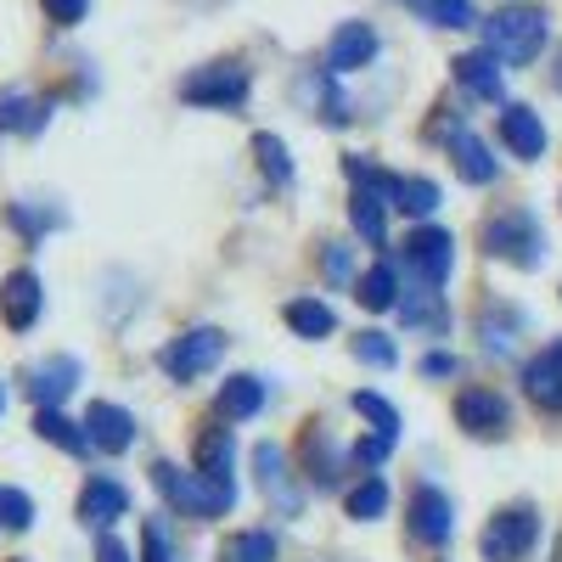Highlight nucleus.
Segmentation results:
<instances>
[{
  "label": "nucleus",
  "mask_w": 562,
  "mask_h": 562,
  "mask_svg": "<svg viewBox=\"0 0 562 562\" xmlns=\"http://www.w3.org/2000/svg\"><path fill=\"white\" fill-rule=\"evenodd\" d=\"M546 12L540 7H506V12H495L490 23H484V52H495L501 63H512V68H529L540 52H546Z\"/></svg>",
  "instance_id": "f257e3e1"
},
{
  "label": "nucleus",
  "mask_w": 562,
  "mask_h": 562,
  "mask_svg": "<svg viewBox=\"0 0 562 562\" xmlns=\"http://www.w3.org/2000/svg\"><path fill=\"white\" fill-rule=\"evenodd\" d=\"M153 484L164 490L169 506H180L186 518H225L231 506H237V490H225V484H209L203 473H180V467L158 461L153 467Z\"/></svg>",
  "instance_id": "f03ea898"
},
{
  "label": "nucleus",
  "mask_w": 562,
  "mask_h": 562,
  "mask_svg": "<svg viewBox=\"0 0 562 562\" xmlns=\"http://www.w3.org/2000/svg\"><path fill=\"white\" fill-rule=\"evenodd\" d=\"M484 248H490L495 259H512L518 270H535L546 243H540V225H535L529 209H506V214L484 220Z\"/></svg>",
  "instance_id": "7ed1b4c3"
},
{
  "label": "nucleus",
  "mask_w": 562,
  "mask_h": 562,
  "mask_svg": "<svg viewBox=\"0 0 562 562\" xmlns=\"http://www.w3.org/2000/svg\"><path fill=\"white\" fill-rule=\"evenodd\" d=\"M405 265H411V276H416V288H422V293H439L445 281H450V265H456L450 231H439V225H416L411 237H405Z\"/></svg>",
  "instance_id": "20e7f679"
},
{
  "label": "nucleus",
  "mask_w": 562,
  "mask_h": 562,
  "mask_svg": "<svg viewBox=\"0 0 562 562\" xmlns=\"http://www.w3.org/2000/svg\"><path fill=\"white\" fill-rule=\"evenodd\" d=\"M220 355H225V333H220V326H198V333H180L158 355V366L169 371L175 383H192V378H203V371L220 366Z\"/></svg>",
  "instance_id": "39448f33"
},
{
  "label": "nucleus",
  "mask_w": 562,
  "mask_h": 562,
  "mask_svg": "<svg viewBox=\"0 0 562 562\" xmlns=\"http://www.w3.org/2000/svg\"><path fill=\"white\" fill-rule=\"evenodd\" d=\"M180 97L192 108H237L248 102V68L243 63H214V68H198L180 79Z\"/></svg>",
  "instance_id": "423d86ee"
},
{
  "label": "nucleus",
  "mask_w": 562,
  "mask_h": 562,
  "mask_svg": "<svg viewBox=\"0 0 562 562\" xmlns=\"http://www.w3.org/2000/svg\"><path fill=\"white\" fill-rule=\"evenodd\" d=\"M535 540H540V518H535V506H512V512H501V518L484 529L479 551H484V562H518V557H529V551H535Z\"/></svg>",
  "instance_id": "0eeeda50"
},
{
  "label": "nucleus",
  "mask_w": 562,
  "mask_h": 562,
  "mask_svg": "<svg viewBox=\"0 0 562 562\" xmlns=\"http://www.w3.org/2000/svg\"><path fill=\"white\" fill-rule=\"evenodd\" d=\"M456 422L473 439H501L506 428H512V411H506V400L495 394V389H467L461 400H456Z\"/></svg>",
  "instance_id": "6e6552de"
},
{
  "label": "nucleus",
  "mask_w": 562,
  "mask_h": 562,
  "mask_svg": "<svg viewBox=\"0 0 562 562\" xmlns=\"http://www.w3.org/2000/svg\"><path fill=\"white\" fill-rule=\"evenodd\" d=\"M450 529H456L450 495H445V490H434V484H422V490L411 495V535H416L422 546H445V540H450Z\"/></svg>",
  "instance_id": "1a4fd4ad"
},
{
  "label": "nucleus",
  "mask_w": 562,
  "mask_h": 562,
  "mask_svg": "<svg viewBox=\"0 0 562 562\" xmlns=\"http://www.w3.org/2000/svg\"><path fill=\"white\" fill-rule=\"evenodd\" d=\"M40 304H45V293H40L34 270H12L7 281H0V315H7L12 333H29V326L40 321Z\"/></svg>",
  "instance_id": "9d476101"
},
{
  "label": "nucleus",
  "mask_w": 562,
  "mask_h": 562,
  "mask_svg": "<svg viewBox=\"0 0 562 562\" xmlns=\"http://www.w3.org/2000/svg\"><path fill=\"white\" fill-rule=\"evenodd\" d=\"M254 467H259V490L270 495V506H281L288 518H299V490H293L288 450H281V445H259L254 450Z\"/></svg>",
  "instance_id": "9b49d317"
},
{
  "label": "nucleus",
  "mask_w": 562,
  "mask_h": 562,
  "mask_svg": "<svg viewBox=\"0 0 562 562\" xmlns=\"http://www.w3.org/2000/svg\"><path fill=\"white\" fill-rule=\"evenodd\" d=\"M85 439H90V445H102L108 456H119V450H130V445H135V416H130L124 405L97 400V405L85 411Z\"/></svg>",
  "instance_id": "f8f14e48"
},
{
  "label": "nucleus",
  "mask_w": 562,
  "mask_h": 562,
  "mask_svg": "<svg viewBox=\"0 0 562 562\" xmlns=\"http://www.w3.org/2000/svg\"><path fill=\"white\" fill-rule=\"evenodd\" d=\"M371 57H378V29L371 23H344L333 34V45H326V74H355Z\"/></svg>",
  "instance_id": "ddd939ff"
},
{
  "label": "nucleus",
  "mask_w": 562,
  "mask_h": 562,
  "mask_svg": "<svg viewBox=\"0 0 562 562\" xmlns=\"http://www.w3.org/2000/svg\"><path fill=\"white\" fill-rule=\"evenodd\" d=\"M524 389L540 411H562V338L546 344L529 366H524Z\"/></svg>",
  "instance_id": "4468645a"
},
{
  "label": "nucleus",
  "mask_w": 562,
  "mask_h": 562,
  "mask_svg": "<svg viewBox=\"0 0 562 562\" xmlns=\"http://www.w3.org/2000/svg\"><path fill=\"white\" fill-rule=\"evenodd\" d=\"M74 389H79V360L74 355H57V360L34 366V378H29V394H34L40 411H57Z\"/></svg>",
  "instance_id": "2eb2a0df"
},
{
  "label": "nucleus",
  "mask_w": 562,
  "mask_h": 562,
  "mask_svg": "<svg viewBox=\"0 0 562 562\" xmlns=\"http://www.w3.org/2000/svg\"><path fill=\"white\" fill-rule=\"evenodd\" d=\"M501 140H506V153L512 158H540L546 153V124L529 113V108H501Z\"/></svg>",
  "instance_id": "dca6fc26"
},
{
  "label": "nucleus",
  "mask_w": 562,
  "mask_h": 562,
  "mask_svg": "<svg viewBox=\"0 0 562 562\" xmlns=\"http://www.w3.org/2000/svg\"><path fill=\"white\" fill-rule=\"evenodd\" d=\"M456 68V85L461 90H473V97H484V102H501V57L495 52H467V57H456L450 63Z\"/></svg>",
  "instance_id": "f3484780"
},
{
  "label": "nucleus",
  "mask_w": 562,
  "mask_h": 562,
  "mask_svg": "<svg viewBox=\"0 0 562 562\" xmlns=\"http://www.w3.org/2000/svg\"><path fill=\"white\" fill-rule=\"evenodd\" d=\"M124 512H130V495H124L119 479H90V484H85V495H79V518H85V524L108 529L113 518H124Z\"/></svg>",
  "instance_id": "a211bd4d"
},
{
  "label": "nucleus",
  "mask_w": 562,
  "mask_h": 562,
  "mask_svg": "<svg viewBox=\"0 0 562 562\" xmlns=\"http://www.w3.org/2000/svg\"><path fill=\"white\" fill-rule=\"evenodd\" d=\"M349 220H355V237L371 243V248H383L389 237V203L371 192V186H355V198H349Z\"/></svg>",
  "instance_id": "6ab92c4d"
},
{
  "label": "nucleus",
  "mask_w": 562,
  "mask_h": 562,
  "mask_svg": "<svg viewBox=\"0 0 562 562\" xmlns=\"http://www.w3.org/2000/svg\"><path fill=\"white\" fill-rule=\"evenodd\" d=\"M198 473L209 484H225V490H237V479H231V434L225 428H209L198 439Z\"/></svg>",
  "instance_id": "aec40b11"
},
{
  "label": "nucleus",
  "mask_w": 562,
  "mask_h": 562,
  "mask_svg": "<svg viewBox=\"0 0 562 562\" xmlns=\"http://www.w3.org/2000/svg\"><path fill=\"white\" fill-rule=\"evenodd\" d=\"M355 299H360V310H394L400 304V276H394V265H371L360 281H355Z\"/></svg>",
  "instance_id": "412c9836"
},
{
  "label": "nucleus",
  "mask_w": 562,
  "mask_h": 562,
  "mask_svg": "<svg viewBox=\"0 0 562 562\" xmlns=\"http://www.w3.org/2000/svg\"><path fill=\"white\" fill-rule=\"evenodd\" d=\"M450 153H456V169H461L467 186H490V180H495V158H490V147H484L479 135L461 130V135L450 140Z\"/></svg>",
  "instance_id": "4be33fe9"
},
{
  "label": "nucleus",
  "mask_w": 562,
  "mask_h": 562,
  "mask_svg": "<svg viewBox=\"0 0 562 562\" xmlns=\"http://www.w3.org/2000/svg\"><path fill=\"white\" fill-rule=\"evenodd\" d=\"M288 326H293L299 338L315 344V338H326L338 326V315H333V304H321V299H293L288 304Z\"/></svg>",
  "instance_id": "5701e85b"
},
{
  "label": "nucleus",
  "mask_w": 562,
  "mask_h": 562,
  "mask_svg": "<svg viewBox=\"0 0 562 562\" xmlns=\"http://www.w3.org/2000/svg\"><path fill=\"white\" fill-rule=\"evenodd\" d=\"M383 506H389V484L378 479V473H366L349 495H344V512L355 524H371V518H383Z\"/></svg>",
  "instance_id": "b1692460"
},
{
  "label": "nucleus",
  "mask_w": 562,
  "mask_h": 562,
  "mask_svg": "<svg viewBox=\"0 0 562 562\" xmlns=\"http://www.w3.org/2000/svg\"><path fill=\"white\" fill-rule=\"evenodd\" d=\"M259 405H265L259 378H231V383L220 389V416H231V422H248V416H259Z\"/></svg>",
  "instance_id": "393cba45"
},
{
  "label": "nucleus",
  "mask_w": 562,
  "mask_h": 562,
  "mask_svg": "<svg viewBox=\"0 0 562 562\" xmlns=\"http://www.w3.org/2000/svg\"><path fill=\"white\" fill-rule=\"evenodd\" d=\"M416 18H428L434 29H473V0H405Z\"/></svg>",
  "instance_id": "a878e982"
},
{
  "label": "nucleus",
  "mask_w": 562,
  "mask_h": 562,
  "mask_svg": "<svg viewBox=\"0 0 562 562\" xmlns=\"http://www.w3.org/2000/svg\"><path fill=\"white\" fill-rule=\"evenodd\" d=\"M34 434H40V439H52V445H57V450H68V456H85V445H90V439L74 428V422H68L63 411H40V416H34Z\"/></svg>",
  "instance_id": "bb28decb"
},
{
  "label": "nucleus",
  "mask_w": 562,
  "mask_h": 562,
  "mask_svg": "<svg viewBox=\"0 0 562 562\" xmlns=\"http://www.w3.org/2000/svg\"><path fill=\"white\" fill-rule=\"evenodd\" d=\"M45 124V102H29L23 90H7V97H0V130H40Z\"/></svg>",
  "instance_id": "cd10ccee"
},
{
  "label": "nucleus",
  "mask_w": 562,
  "mask_h": 562,
  "mask_svg": "<svg viewBox=\"0 0 562 562\" xmlns=\"http://www.w3.org/2000/svg\"><path fill=\"white\" fill-rule=\"evenodd\" d=\"M349 405H355V411H360V416H366V422H371V428H378L383 439H400V411H394V405H389L383 394H371V389H360V394H355Z\"/></svg>",
  "instance_id": "c85d7f7f"
},
{
  "label": "nucleus",
  "mask_w": 562,
  "mask_h": 562,
  "mask_svg": "<svg viewBox=\"0 0 562 562\" xmlns=\"http://www.w3.org/2000/svg\"><path fill=\"white\" fill-rule=\"evenodd\" d=\"M220 562H276V540H270L265 529H248V535H237V540H225Z\"/></svg>",
  "instance_id": "c756f323"
},
{
  "label": "nucleus",
  "mask_w": 562,
  "mask_h": 562,
  "mask_svg": "<svg viewBox=\"0 0 562 562\" xmlns=\"http://www.w3.org/2000/svg\"><path fill=\"white\" fill-rule=\"evenodd\" d=\"M254 153H259V169H265L276 186L293 180V158H288V147H281L276 135H254Z\"/></svg>",
  "instance_id": "7c9ffc66"
},
{
  "label": "nucleus",
  "mask_w": 562,
  "mask_h": 562,
  "mask_svg": "<svg viewBox=\"0 0 562 562\" xmlns=\"http://www.w3.org/2000/svg\"><path fill=\"white\" fill-rule=\"evenodd\" d=\"M394 209H405L411 220H416V214H434V209H439V186H434V180H400Z\"/></svg>",
  "instance_id": "2f4dec72"
},
{
  "label": "nucleus",
  "mask_w": 562,
  "mask_h": 562,
  "mask_svg": "<svg viewBox=\"0 0 562 562\" xmlns=\"http://www.w3.org/2000/svg\"><path fill=\"white\" fill-rule=\"evenodd\" d=\"M405 326H428V333H445V310H439V293H416L400 304Z\"/></svg>",
  "instance_id": "473e14b6"
},
{
  "label": "nucleus",
  "mask_w": 562,
  "mask_h": 562,
  "mask_svg": "<svg viewBox=\"0 0 562 562\" xmlns=\"http://www.w3.org/2000/svg\"><path fill=\"white\" fill-rule=\"evenodd\" d=\"M140 557H147V562H180V557H175V546H169L164 518H147V529H140Z\"/></svg>",
  "instance_id": "72a5a7b5"
},
{
  "label": "nucleus",
  "mask_w": 562,
  "mask_h": 562,
  "mask_svg": "<svg viewBox=\"0 0 562 562\" xmlns=\"http://www.w3.org/2000/svg\"><path fill=\"white\" fill-rule=\"evenodd\" d=\"M0 524H7V529H29L34 524V501L23 490H0Z\"/></svg>",
  "instance_id": "f704fd0d"
},
{
  "label": "nucleus",
  "mask_w": 562,
  "mask_h": 562,
  "mask_svg": "<svg viewBox=\"0 0 562 562\" xmlns=\"http://www.w3.org/2000/svg\"><path fill=\"white\" fill-rule=\"evenodd\" d=\"M355 360H366V366L389 371V366H394V344H389L383 333H360V338H355Z\"/></svg>",
  "instance_id": "c9c22d12"
},
{
  "label": "nucleus",
  "mask_w": 562,
  "mask_h": 562,
  "mask_svg": "<svg viewBox=\"0 0 562 562\" xmlns=\"http://www.w3.org/2000/svg\"><path fill=\"white\" fill-rule=\"evenodd\" d=\"M85 12H90V0H45V18H52L57 29H74V23H85Z\"/></svg>",
  "instance_id": "e433bc0d"
},
{
  "label": "nucleus",
  "mask_w": 562,
  "mask_h": 562,
  "mask_svg": "<svg viewBox=\"0 0 562 562\" xmlns=\"http://www.w3.org/2000/svg\"><path fill=\"white\" fill-rule=\"evenodd\" d=\"M389 450H394V439H371V434H366V439L355 445V461L371 473V467H383V461H389Z\"/></svg>",
  "instance_id": "4c0bfd02"
},
{
  "label": "nucleus",
  "mask_w": 562,
  "mask_h": 562,
  "mask_svg": "<svg viewBox=\"0 0 562 562\" xmlns=\"http://www.w3.org/2000/svg\"><path fill=\"white\" fill-rule=\"evenodd\" d=\"M326 276H333V281H349V248L326 243Z\"/></svg>",
  "instance_id": "58836bf2"
},
{
  "label": "nucleus",
  "mask_w": 562,
  "mask_h": 562,
  "mask_svg": "<svg viewBox=\"0 0 562 562\" xmlns=\"http://www.w3.org/2000/svg\"><path fill=\"white\" fill-rule=\"evenodd\" d=\"M422 371H428V378H450L456 360H450V355H428V360H422Z\"/></svg>",
  "instance_id": "ea45409f"
},
{
  "label": "nucleus",
  "mask_w": 562,
  "mask_h": 562,
  "mask_svg": "<svg viewBox=\"0 0 562 562\" xmlns=\"http://www.w3.org/2000/svg\"><path fill=\"white\" fill-rule=\"evenodd\" d=\"M97 562H130V551H124V546H119V540L108 535V540L97 546Z\"/></svg>",
  "instance_id": "a19ab883"
},
{
  "label": "nucleus",
  "mask_w": 562,
  "mask_h": 562,
  "mask_svg": "<svg viewBox=\"0 0 562 562\" xmlns=\"http://www.w3.org/2000/svg\"><path fill=\"white\" fill-rule=\"evenodd\" d=\"M551 85L562 90V52H557V63H551Z\"/></svg>",
  "instance_id": "79ce46f5"
},
{
  "label": "nucleus",
  "mask_w": 562,
  "mask_h": 562,
  "mask_svg": "<svg viewBox=\"0 0 562 562\" xmlns=\"http://www.w3.org/2000/svg\"><path fill=\"white\" fill-rule=\"evenodd\" d=\"M0 411H7V394H0Z\"/></svg>",
  "instance_id": "37998d69"
}]
</instances>
